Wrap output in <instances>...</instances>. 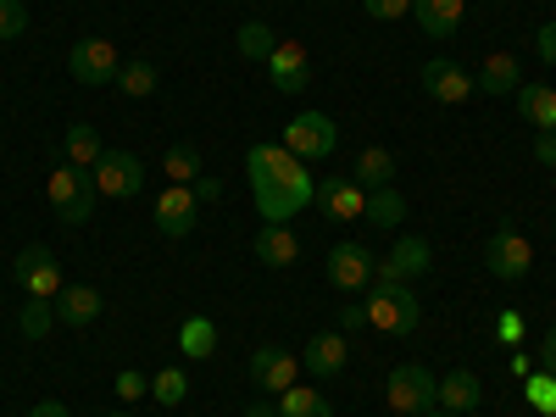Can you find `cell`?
I'll return each mask as SVG.
<instances>
[{
  "mask_svg": "<svg viewBox=\"0 0 556 417\" xmlns=\"http://www.w3.org/2000/svg\"><path fill=\"white\" fill-rule=\"evenodd\" d=\"M256 262H262V267H295V262H301L295 228H290V223H262V235H256Z\"/></svg>",
  "mask_w": 556,
  "mask_h": 417,
  "instance_id": "d6986e66",
  "label": "cell"
},
{
  "mask_svg": "<svg viewBox=\"0 0 556 417\" xmlns=\"http://www.w3.org/2000/svg\"><path fill=\"white\" fill-rule=\"evenodd\" d=\"M28 28V7L23 0H0V39H23Z\"/></svg>",
  "mask_w": 556,
  "mask_h": 417,
  "instance_id": "e575fe53",
  "label": "cell"
},
{
  "mask_svg": "<svg viewBox=\"0 0 556 417\" xmlns=\"http://www.w3.org/2000/svg\"><path fill=\"white\" fill-rule=\"evenodd\" d=\"M484 267H490V278H501V285H518V278L534 267V245L518 235V228H495L490 245H484Z\"/></svg>",
  "mask_w": 556,
  "mask_h": 417,
  "instance_id": "8992f818",
  "label": "cell"
},
{
  "mask_svg": "<svg viewBox=\"0 0 556 417\" xmlns=\"http://www.w3.org/2000/svg\"><path fill=\"white\" fill-rule=\"evenodd\" d=\"M518 112L534 128H556V89L551 84H518Z\"/></svg>",
  "mask_w": 556,
  "mask_h": 417,
  "instance_id": "603a6c76",
  "label": "cell"
},
{
  "mask_svg": "<svg viewBox=\"0 0 556 417\" xmlns=\"http://www.w3.org/2000/svg\"><path fill=\"white\" fill-rule=\"evenodd\" d=\"M518 62L513 56H490L484 62V73L473 78V89H484V96H518Z\"/></svg>",
  "mask_w": 556,
  "mask_h": 417,
  "instance_id": "484cf974",
  "label": "cell"
},
{
  "mask_svg": "<svg viewBox=\"0 0 556 417\" xmlns=\"http://www.w3.org/2000/svg\"><path fill=\"white\" fill-rule=\"evenodd\" d=\"M534 51H540L545 67H556V23H545V28L534 34Z\"/></svg>",
  "mask_w": 556,
  "mask_h": 417,
  "instance_id": "ab89813d",
  "label": "cell"
},
{
  "mask_svg": "<svg viewBox=\"0 0 556 417\" xmlns=\"http://www.w3.org/2000/svg\"><path fill=\"white\" fill-rule=\"evenodd\" d=\"M278 417H334V406L323 401V390H306V384H290L278 395Z\"/></svg>",
  "mask_w": 556,
  "mask_h": 417,
  "instance_id": "4316f807",
  "label": "cell"
},
{
  "mask_svg": "<svg viewBox=\"0 0 556 417\" xmlns=\"http://www.w3.org/2000/svg\"><path fill=\"white\" fill-rule=\"evenodd\" d=\"M362 12H367V17H379V23H395V17L412 12V0H362Z\"/></svg>",
  "mask_w": 556,
  "mask_h": 417,
  "instance_id": "d590c367",
  "label": "cell"
},
{
  "mask_svg": "<svg viewBox=\"0 0 556 417\" xmlns=\"http://www.w3.org/2000/svg\"><path fill=\"white\" fill-rule=\"evenodd\" d=\"M190 190H195V201H217V195H223V184H217V178H195Z\"/></svg>",
  "mask_w": 556,
  "mask_h": 417,
  "instance_id": "b9f144b4",
  "label": "cell"
},
{
  "mask_svg": "<svg viewBox=\"0 0 556 417\" xmlns=\"http://www.w3.org/2000/svg\"><path fill=\"white\" fill-rule=\"evenodd\" d=\"M162 173H167V184H195L201 178V151L195 146H173L162 156Z\"/></svg>",
  "mask_w": 556,
  "mask_h": 417,
  "instance_id": "f1b7e54d",
  "label": "cell"
},
{
  "mask_svg": "<svg viewBox=\"0 0 556 417\" xmlns=\"http://www.w3.org/2000/svg\"><path fill=\"white\" fill-rule=\"evenodd\" d=\"M495 334H501V345H518V340L529 334V323H523L518 312H501V323H495Z\"/></svg>",
  "mask_w": 556,
  "mask_h": 417,
  "instance_id": "8d00e7d4",
  "label": "cell"
},
{
  "mask_svg": "<svg viewBox=\"0 0 556 417\" xmlns=\"http://www.w3.org/2000/svg\"><path fill=\"white\" fill-rule=\"evenodd\" d=\"M89 173H96V190H101L106 201H134L139 190H146V162L128 156V151H106Z\"/></svg>",
  "mask_w": 556,
  "mask_h": 417,
  "instance_id": "ba28073f",
  "label": "cell"
},
{
  "mask_svg": "<svg viewBox=\"0 0 556 417\" xmlns=\"http://www.w3.org/2000/svg\"><path fill=\"white\" fill-rule=\"evenodd\" d=\"M245 417H278V406H251Z\"/></svg>",
  "mask_w": 556,
  "mask_h": 417,
  "instance_id": "f6af8a7d",
  "label": "cell"
},
{
  "mask_svg": "<svg viewBox=\"0 0 556 417\" xmlns=\"http://www.w3.org/2000/svg\"><path fill=\"white\" fill-rule=\"evenodd\" d=\"M51 206H56V217L67 223V228H78V223H89V212H96V201H101V190H96V173L89 167H56L51 173Z\"/></svg>",
  "mask_w": 556,
  "mask_h": 417,
  "instance_id": "3957f363",
  "label": "cell"
},
{
  "mask_svg": "<svg viewBox=\"0 0 556 417\" xmlns=\"http://www.w3.org/2000/svg\"><path fill=\"white\" fill-rule=\"evenodd\" d=\"M540 367L556 374V329H545V340H540Z\"/></svg>",
  "mask_w": 556,
  "mask_h": 417,
  "instance_id": "60d3db41",
  "label": "cell"
},
{
  "mask_svg": "<svg viewBox=\"0 0 556 417\" xmlns=\"http://www.w3.org/2000/svg\"><path fill=\"white\" fill-rule=\"evenodd\" d=\"M384 401H390V412H401V417H424V412H434V401H440V379L429 374L424 362H401L395 374H390V384H384Z\"/></svg>",
  "mask_w": 556,
  "mask_h": 417,
  "instance_id": "277c9868",
  "label": "cell"
},
{
  "mask_svg": "<svg viewBox=\"0 0 556 417\" xmlns=\"http://www.w3.org/2000/svg\"><path fill=\"white\" fill-rule=\"evenodd\" d=\"M117 89H123V96H156V67L151 62H128L117 73Z\"/></svg>",
  "mask_w": 556,
  "mask_h": 417,
  "instance_id": "d6a6232c",
  "label": "cell"
},
{
  "mask_svg": "<svg viewBox=\"0 0 556 417\" xmlns=\"http://www.w3.org/2000/svg\"><path fill=\"white\" fill-rule=\"evenodd\" d=\"M178 351L190 356V362H206L212 351H217V323L212 317H184V329H178Z\"/></svg>",
  "mask_w": 556,
  "mask_h": 417,
  "instance_id": "cb8c5ba5",
  "label": "cell"
},
{
  "mask_svg": "<svg viewBox=\"0 0 556 417\" xmlns=\"http://www.w3.org/2000/svg\"><path fill=\"white\" fill-rule=\"evenodd\" d=\"M245 178L262 223H290L295 212H306L317 201V178L301 156H290L285 146H251L245 151Z\"/></svg>",
  "mask_w": 556,
  "mask_h": 417,
  "instance_id": "6da1fadb",
  "label": "cell"
},
{
  "mask_svg": "<svg viewBox=\"0 0 556 417\" xmlns=\"http://www.w3.org/2000/svg\"><path fill=\"white\" fill-rule=\"evenodd\" d=\"M295 374H301V356L278 351V345H256V351H251V384H256V390L285 395V390L295 384Z\"/></svg>",
  "mask_w": 556,
  "mask_h": 417,
  "instance_id": "4fadbf2b",
  "label": "cell"
},
{
  "mask_svg": "<svg viewBox=\"0 0 556 417\" xmlns=\"http://www.w3.org/2000/svg\"><path fill=\"white\" fill-rule=\"evenodd\" d=\"M51 323H56V306L34 295V301L23 306V317H17V329H23V340H45V334H51Z\"/></svg>",
  "mask_w": 556,
  "mask_h": 417,
  "instance_id": "f546056e",
  "label": "cell"
},
{
  "mask_svg": "<svg viewBox=\"0 0 556 417\" xmlns=\"http://www.w3.org/2000/svg\"><path fill=\"white\" fill-rule=\"evenodd\" d=\"M551 190H556V184H551Z\"/></svg>",
  "mask_w": 556,
  "mask_h": 417,
  "instance_id": "c3c4849f",
  "label": "cell"
},
{
  "mask_svg": "<svg viewBox=\"0 0 556 417\" xmlns=\"http://www.w3.org/2000/svg\"><path fill=\"white\" fill-rule=\"evenodd\" d=\"M374 273H379V256L367 251V245H356V240H340L329 251V285L345 290V295L367 290V285H374Z\"/></svg>",
  "mask_w": 556,
  "mask_h": 417,
  "instance_id": "30bf717a",
  "label": "cell"
},
{
  "mask_svg": "<svg viewBox=\"0 0 556 417\" xmlns=\"http://www.w3.org/2000/svg\"><path fill=\"white\" fill-rule=\"evenodd\" d=\"M434 267V251H429V240H401L390 256H379V273L374 278H384V285H412V278H424Z\"/></svg>",
  "mask_w": 556,
  "mask_h": 417,
  "instance_id": "5bb4252c",
  "label": "cell"
},
{
  "mask_svg": "<svg viewBox=\"0 0 556 417\" xmlns=\"http://www.w3.org/2000/svg\"><path fill=\"white\" fill-rule=\"evenodd\" d=\"M534 162L540 167H556V128H540L534 134Z\"/></svg>",
  "mask_w": 556,
  "mask_h": 417,
  "instance_id": "f35d334b",
  "label": "cell"
},
{
  "mask_svg": "<svg viewBox=\"0 0 556 417\" xmlns=\"http://www.w3.org/2000/svg\"><path fill=\"white\" fill-rule=\"evenodd\" d=\"M106 151H101V134L89 128V123H73L67 134H62V162L67 167H96Z\"/></svg>",
  "mask_w": 556,
  "mask_h": 417,
  "instance_id": "7402d4cb",
  "label": "cell"
},
{
  "mask_svg": "<svg viewBox=\"0 0 556 417\" xmlns=\"http://www.w3.org/2000/svg\"><path fill=\"white\" fill-rule=\"evenodd\" d=\"M529 374H534V362L518 351V356H513V379H529Z\"/></svg>",
  "mask_w": 556,
  "mask_h": 417,
  "instance_id": "ee69618b",
  "label": "cell"
},
{
  "mask_svg": "<svg viewBox=\"0 0 556 417\" xmlns=\"http://www.w3.org/2000/svg\"><path fill=\"white\" fill-rule=\"evenodd\" d=\"M317 201H323V212H329L334 223H351V217L367 212V190H362L356 178H323L317 184Z\"/></svg>",
  "mask_w": 556,
  "mask_h": 417,
  "instance_id": "2e32d148",
  "label": "cell"
},
{
  "mask_svg": "<svg viewBox=\"0 0 556 417\" xmlns=\"http://www.w3.org/2000/svg\"><path fill=\"white\" fill-rule=\"evenodd\" d=\"M12 278H17V290H28L39 301H56V290H62V267L45 245H23L17 262H12Z\"/></svg>",
  "mask_w": 556,
  "mask_h": 417,
  "instance_id": "8fae6325",
  "label": "cell"
},
{
  "mask_svg": "<svg viewBox=\"0 0 556 417\" xmlns=\"http://www.w3.org/2000/svg\"><path fill=\"white\" fill-rule=\"evenodd\" d=\"M345 362H351L345 334H312V340H306V351H301V367H306V374H317V379H334Z\"/></svg>",
  "mask_w": 556,
  "mask_h": 417,
  "instance_id": "ffe728a7",
  "label": "cell"
},
{
  "mask_svg": "<svg viewBox=\"0 0 556 417\" xmlns=\"http://www.w3.org/2000/svg\"><path fill=\"white\" fill-rule=\"evenodd\" d=\"M523 395H529L534 412L556 417V374H545V367H540V374H529V379H523Z\"/></svg>",
  "mask_w": 556,
  "mask_h": 417,
  "instance_id": "1f68e13d",
  "label": "cell"
},
{
  "mask_svg": "<svg viewBox=\"0 0 556 417\" xmlns=\"http://www.w3.org/2000/svg\"><path fill=\"white\" fill-rule=\"evenodd\" d=\"M151 217L167 240H184V235H195V223H201V201L190 184H167V190L151 201Z\"/></svg>",
  "mask_w": 556,
  "mask_h": 417,
  "instance_id": "9c48e42d",
  "label": "cell"
},
{
  "mask_svg": "<svg viewBox=\"0 0 556 417\" xmlns=\"http://www.w3.org/2000/svg\"><path fill=\"white\" fill-rule=\"evenodd\" d=\"M151 395H156L162 406H178L184 395H190V379H184V367H162V374L151 379Z\"/></svg>",
  "mask_w": 556,
  "mask_h": 417,
  "instance_id": "836d02e7",
  "label": "cell"
},
{
  "mask_svg": "<svg viewBox=\"0 0 556 417\" xmlns=\"http://www.w3.org/2000/svg\"><path fill=\"white\" fill-rule=\"evenodd\" d=\"M334 146H340L334 117H323V112H301V117H290V123H285V151H290V156H301L306 167H312V162H323V156H334Z\"/></svg>",
  "mask_w": 556,
  "mask_h": 417,
  "instance_id": "5b68a950",
  "label": "cell"
},
{
  "mask_svg": "<svg viewBox=\"0 0 556 417\" xmlns=\"http://www.w3.org/2000/svg\"><path fill=\"white\" fill-rule=\"evenodd\" d=\"M484 401V384H479V374H468V367H456V374H445L440 379V412H451V417H462V412H473Z\"/></svg>",
  "mask_w": 556,
  "mask_h": 417,
  "instance_id": "44dd1931",
  "label": "cell"
},
{
  "mask_svg": "<svg viewBox=\"0 0 556 417\" xmlns=\"http://www.w3.org/2000/svg\"><path fill=\"white\" fill-rule=\"evenodd\" d=\"M273 45H278V34H273L267 23H245V28H240V56L267 62V56H273Z\"/></svg>",
  "mask_w": 556,
  "mask_h": 417,
  "instance_id": "4dcf8cb0",
  "label": "cell"
},
{
  "mask_svg": "<svg viewBox=\"0 0 556 417\" xmlns=\"http://www.w3.org/2000/svg\"><path fill=\"white\" fill-rule=\"evenodd\" d=\"M374 228H395L401 217H406V201L395 195V190H367V212H362Z\"/></svg>",
  "mask_w": 556,
  "mask_h": 417,
  "instance_id": "83f0119b",
  "label": "cell"
},
{
  "mask_svg": "<svg viewBox=\"0 0 556 417\" xmlns=\"http://www.w3.org/2000/svg\"><path fill=\"white\" fill-rule=\"evenodd\" d=\"M367 329H379L390 340H406L417 323H424V301L412 295V285H384V278H374L367 285Z\"/></svg>",
  "mask_w": 556,
  "mask_h": 417,
  "instance_id": "7a4b0ae2",
  "label": "cell"
},
{
  "mask_svg": "<svg viewBox=\"0 0 556 417\" xmlns=\"http://www.w3.org/2000/svg\"><path fill=\"white\" fill-rule=\"evenodd\" d=\"M67 73H73L78 84H117V73H123L117 45H112V39H101V34L78 39L73 51H67Z\"/></svg>",
  "mask_w": 556,
  "mask_h": 417,
  "instance_id": "52a82bcc",
  "label": "cell"
},
{
  "mask_svg": "<svg viewBox=\"0 0 556 417\" xmlns=\"http://www.w3.org/2000/svg\"><path fill=\"white\" fill-rule=\"evenodd\" d=\"M424 417H451V412H424Z\"/></svg>",
  "mask_w": 556,
  "mask_h": 417,
  "instance_id": "bcb514c9",
  "label": "cell"
},
{
  "mask_svg": "<svg viewBox=\"0 0 556 417\" xmlns=\"http://www.w3.org/2000/svg\"><path fill=\"white\" fill-rule=\"evenodd\" d=\"M267 73H273V89L278 96H301V89L312 84V56L301 39H278L273 56H267Z\"/></svg>",
  "mask_w": 556,
  "mask_h": 417,
  "instance_id": "7c38bea8",
  "label": "cell"
},
{
  "mask_svg": "<svg viewBox=\"0 0 556 417\" xmlns=\"http://www.w3.org/2000/svg\"><path fill=\"white\" fill-rule=\"evenodd\" d=\"M412 17L429 39H451L462 17H468V0H412Z\"/></svg>",
  "mask_w": 556,
  "mask_h": 417,
  "instance_id": "e0dca14e",
  "label": "cell"
},
{
  "mask_svg": "<svg viewBox=\"0 0 556 417\" xmlns=\"http://www.w3.org/2000/svg\"><path fill=\"white\" fill-rule=\"evenodd\" d=\"M112 390H117L123 401H146V390H151V384H146V374H134V367H128V374H117V384H112Z\"/></svg>",
  "mask_w": 556,
  "mask_h": 417,
  "instance_id": "74e56055",
  "label": "cell"
},
{
  "mask_svg": "<svg viewBox=\"0 0 556 417\" xmlns=\"http://www.w3.org/2000/svg\"><path fill=\"white\" fill-rule=\"evenodd\" d=\"M417 84H424V96L440 101V106H462V101L473 96V73H462L456 62H424Z\"/></svg>",
  "mask_w": 556,
  "mask_h": 417,
  "instance_id": "9a60e30c",
  "label": "cell"
},
{
  "mask_svg": "<svg viewBox=\"0 0 556 417\" xmlns=\"http://www.w3.org/2000/svg\"><path fill=\"white\" fill-rule=\"evenodd\" d=\"M28 417H73V412H67V406H62V401H39V406H34V412H28Z\"/></svg>",
  "mask_w": 556,
  "mask_h": 417,
  "instance_id": "7bdbcfd3",
  "label": "cell"
},
{
  "mask_svg": "<svg viewBox=\"0 0 556 417\" xmlns=\"http://www.w3.org/2000/svg\"><path fill=\"white\" fill-rule=\"evenodd\" d=\"M106 417H128V412H106Z\"/></svg>",
  "mask_w": 556,
  "mask_h": 417,
  "instance_id": "7dc6e473",
  "label": "cell"
},
{
  "mask_svg": "<svg viewBox=\"0 0 556 417\" xmlns=\"http://www.w3.org/2000/svg\"><path fill=\"white\" fill-rule=\"evenodd\" d=\"M390 178H395V156L384 146H367L356 156V184L362 190H390Z\"/></svg>",
  "mask_w": 556,
  "mask_h": 417,
  "instance_id": "d4e9b609",
  "label": "cell"
},
{
  "mask_svg": "<svg viewBox=\"0 0 556 417\" xmlns=\"http://www.w3.org/2000/svg\"><path fill=\"white\" fill-rule=\"evenodd\" d=\"M51 306H56V323H67V329H89V323L101 317V290H89V285H62Z\"/></svg>",
  "mask_w": 556,
  "mask_h": 417,
  "instance_id": "ac0fdd59",
  "label": "cell"
}]
</instances>
